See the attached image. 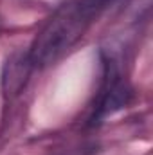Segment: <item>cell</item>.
I'll use <instances>...</instances> for the list:
<instances>
[{"label":"cell","instance_id":"1","mask_svg":"<svg viewBox=\"0 0 153 155\" xmlns=\"http://www.w3.org/2000/svg\"><path fill=\"white\" fill-rule=\"evenodd\" d=\"M114 0H69L41 27L31 45V67H47L72 49Z\"/></svg>","mask_w":153,"mask_h":155},{"label":"cell","instance_id":"2","mask_svg":"<svg viewBox=\"0 0 153 155\" xmlns=\"http://www.w3.org/2000/svg\"><path fill=\"white\" fill-rule=\"evenodd\" d=\"M130 96H132V90L121 74L117 61L114 58H108L105 61V81L101 87L97 105L94 107L92 124L101 123L106 116H112L114 112L126 107L130 101Z\"/></svg>","mask_w":153,"mask_h":155}]
</instances>
